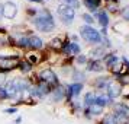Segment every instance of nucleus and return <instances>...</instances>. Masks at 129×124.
Masks as SVG:
<instances>
[{"instance_id":"f257e3e1","label":"nucleus","mask_w":129,"mask_h":124,"mask_svg":"<svg viewBox=\"0 0 129 124\" xmlns=\"http://www.w3.org/2000/svg\"><path fill=\"white\" fill-rule=\"evenodd\" d=\"M28 24L30 25V28L34 31H38V32H42V34H51L57 28L52 12L45 6L39 7L35 16L28 19Z\"/></svg>"},{"instance_id":"f03ea898","label":"nucleus","mask_w":129,"mask_h":124,"mask_svg":"<svg viewBox=\"0 0 129 124\" xmlns=\"http://www.w3.org/2000/svg\"><path fill=\"white\" fill-rule=\"evenodd\" d=\"M78 37L81 38L83 41L90 44L91 47L102 45V41H103V37L100 35L99 29L94 28V26H88V25H81L78 28Z\"/></svg>"},{"instance_id":"7ed1b4c3","label":"nucleus","mask_w":129,"mask_h":124,"mask_svg":"<svg viewBox=\"0 0 129 124\" xmlns=\"http://www.w3.org/2000/svg\"><path fill=\"white\" fill-rule=\"evenodd\" d=\"M35 75H36V79L39 80V82H44L49 85L51 88H55V86H58L59 83H61V79L59 76L55 73L51 66H45V67H39L38 70L35 69Z\"/></svg>"},{"instance_id":"20e7f679","label":"nucleus","mask_w":129,"mask_h":124,"mask_svg":"<svg viewBox=\"0 0 129 124\" xmlns=\"http://www.w3.org/2000/svg\"><path fill=\"white\" fill-rule=\"evenodd\" d=\"M76 12L73 7H68L65 5H58L57 6V15H58V19L61 21V24L65 25V26H70L73 25L74 19H76Z\"/></svg>"},{"instance_id":"39448f33","label":"nucleus","mask_w":129,"mask_h":124,"mask_svg":"<svg viewBox=\"0 0 129 124\" xmlns=\"http://www.w3.org/2000/svg\"><path fill=\"white\" fill-rule=\"evenodd\" d=\"M23 59L32 64L34 67H41L45 61H47V53H45V50L44 51H34V50H28V51H25L23 53Z\"/></svg>"},{"instance_id":"423d86ee","label":"nucleus","mask_w":129,"mask_h":124,"mask_svg":"<svg viewBox=\"0 0 129 124\" xmlns=\"http://www.w3.org/2000/svg\"><path fill=\"white\" fill-rule=\"evenodd\" d=\"M20 60L22 57H0V73L10 75L13 72H18Z\"/></svg>"},{"instance_id":"0eeeda50","label":"nucleus","mask_w":129,"mask_h":124,"mask_svg":"<svg viewBox=\"0 0 129 124\" xmlns=\"http://www.w3.org/2000/svg\"><path fill=\"white\" fill-rule=\"evenodd\" d=\"M67 35H68V34H61V35L52 37V38L45 44V50H47V51H51V53L59 54L61 48H62V44H64V40L67 38Z\"/></svg>"},{"instance_id":"6e6552de","label":"nucleus","mask_w":129,"mask_h":124,"mask_svg":"<svg viewBox=\"0 0 129 124\" xmlns=\"http://www.w3.org/2000/svg\"><path fill=\"white\" fill-rule=\"evenodd\" d=\"M51 104H61V102H65V83H59L58 86L51 91L49 96L47 98Z\"/></svg>"},{"instance_id":"1a4fd4ad","label":"nucleus","mask_w":129,"mask_h":124,"mask_svg":"<svg viewBox=\"0 0 129 124\" xmlns=\"http://www.w3.org/2000/svg\"><path fill=\"white\" fill-rule=\"evenodd\" d=\"M28 48L34 51H44L45 50V41L36 34L35 31H32L28 35Z\"/></svg>"},{"instance_id":"9d476101","label":"nucleus","mask_w":129,"mask_h":124,"mask_svg":"<svg viewBox=\"0 0 129 124\" xmlns=\"http://www.w3.org/2000/svg\"><path fill=\"white\" fill-rule=\"evenodd\" d=\"M120 92H122V85L112 77L110 80H109V83H107L106 89H105V94L107 95L110 99L116 101L117 98H120Z\"/></svg>"},{"instance_id":"9b49d317","label":"nucleus","mask_w":129,"mask_h":124,"mask_svg":"<svg viewBox=\"0 0 129 124\" xmlns=\"http://www.w3.org/2000/svg\"><path fill=\"white\" fill-rule=\"evenodd\" d=\"M86 69L84 72L86 73H97V75H102L103 72H106V67L103 64L102 60H93V59H88L87 64L84 66Z\"/></svg>"},{"instance_id":"f8f14e48","label":"nucleus","mask_w":129,"mask_h":124,"mask_svg":"<svg viewBox=\"0 0 129 124\" xmlns=\"http://www.w3.org/2000/svg\"><path fill=\"white\" fill-rule=\"evenodd\" d=\"M18 15V5L12 2V0H7L3 3V18L7 21H13Z\"/></svg>"},{"instance_id":"ddd939ff","label":"nucleus","mask_w":129,"mask_h":124,"mask_svg":"<svg viewBox=\"0 0 129 124\" xmlns=\"http://www.w3.org/2000/svg\"><path fill=\"white\" fill-rule=\"evenodd\" d=\"M110 79H112L110 75H100V76L94 77L93 82H91V88H93V91L105 92V89H106V86H107V83H109Z\"/></svg>"},{"instance_id":"4468645a","label":"nucleus","mask_w":129,"mask_h":124,"mask_svg":"<svg viewBox=\"0 0 129 124\" xmlns=\"http://www.w3.org/2000/svg\"><path fill=\"white\" fill-rule=\"evenodd\" d=\"M96 24L99 25L100 28H109L110 26V15L106 12L105 9H100L93 15Z\"/></svg>"},{"instance_id":"2eb2a0df","label":"nucleus","mask_w":129,"mask_h":124,"mask_svg":"<svg viewBox=\"0 0 129 124\" xmlns=\"http://www.w3.org/2000/svg\"><path fill=\"white\" fill-rule=\"evenodd\" d=\"M81 3L90 15H94L97 10L103 9V6H105L103 0H81Z\"/></svg>"},{"instance_id":"dca6fc26","label":"nucleus","mask_w":129,"mask_h":124,"mask_svg":"<svg viewBox=\"0 0 129 124\" xmlns=\"http://www.w3.org/2000/svg\"><path fill=\"white\" fill-rule=\"evenodd\" d=\"M70 79H71V82H74V83H86L87 73L84 70H81V69H78V67H74L70 75Z\"/></svg>"},{"instance_id":"f3484780","label":"nucleus","mask_w":129,"mask_h":124,"mask_svg":"<svg viewBox=\"0 0 129 124\" xmlns=\"http://www.w3.org/2000/svg\"><path fill=\"white\" fill-rule=\"evenodd\" d=\"M107 53V50H106L103 45H94L91 47V50L88 51V59H93V60H102L105 57V54Z\"/></svg>"},{"instance_id":"a211bd4d","label":"nucleus","mask_w":129,"mask_h":124,"mask_svg":"<svg viewBox=\"0 0 129 124\" xmlns=\"http://www.w3.org/2000/svg\"><path fill=\"white\" fill-rule=\"evenodd\" d=\"M119 59H120V57H119L115 51H107V53L105 54V57L102 59V61H103V64H105L106 70H109V69H110L115 63H117V61H119Z\"/></svg>"},{"instance_id":"6ab92c4d","label":"nucleus","mask_w":129,"mask_h":124,"mask_svg":"<svg viewBox=\"0 0 129 124\" xmlns=\"http://www.w3.org/2000/svg\"><path fill=\"white\" fill-rule=\"evenodd\" d=\"M18 72L20 73V76H25L28 77L29 75H32L34 72H35V67L32 64H29L26 60L22 57V60H20V63H19V67H18Z\"/></svg>"},{"instance_id":"aec40b11","label":"nucleus","mask_w":129,"mask_h":124,"mask_svg":"<svg viewBox=\"0 0 129 124\" xmlns=\"http://www.w3.org/2000/svg\"><path fill=\"white\" fill-rule=\"evenodd\" d=\"M94 98H96V92H94L93 89H91V91H86L84 95H83V99H81L83 108H88L90 105H93Z\"/></svg>"},{"instance_id":"412c9836","label":"nucleus","mask_w":129,"mask_h":124,"mask_svg":"<svg viewBox=\"0 0 129 124\" xmlns=\"http://www.w3.org/2000/svg\"><path fill=\"white\" fill-rule=\"evenodd\" d=\"M88 111V114H90V117H91V120L93 118H99V117H102L103 114H105V108L103 107H100V105H97V104H93V105H90L88 108H86Z\"/></svg>"},{"instance_id":"4be33fe9","label":"nucleus","mask_w":129,"mask_h":124,"mask_svg":"<svg viewBox=\"0 0 129 124\" xmlns=\"http://www.w3.org/2000/svg\"><path fill=\"white\" fill-rule=\"evenodd\" d=\"M103 9L109 15H119V12H120V5H119V2H109V3H105Z\"/></svg>"},{"instance_id":"5701e85b","label":"nucleus","mask_w":129,"mask_h":124,"mask_svg":"<svg viewBox=\"0 0 129 124\" xmlns=\"http://www.w3.org/2000/svg\"><path fill=\"white\" fill-rule=\"evenodd\" d=\"M97 124H116V123H115V117H113L112 111L105 112V114L100 117V120H99V123H97Z\"/></svg>"},{"instance_id":"b1692460","label":"nucleus","mask_w":129,"mask_h":124,"mask_svg":"<svg viewBox=\"0 0 129 124\" xmlns=\"http://www.w3.org/2000/svg\"><path fill=\"white\" fill-rule=\"evenodd\" d=\"M58 5H65L68 7H73L74 10L81 7V2L80 0H58Z\"/></svg>"},{"instance_id":"393cba45","label":"nucleus","mask_w":129,"mask_h":124,"mask_svg":"<svg viewBox=\"0 0 129 124\" xmlns=\"http://www.w3.org/2000/svg\"><path fill=\"white\" fill-rule=\"evenodd\" d=\"M70 51H71V57H77L78 54H81V45H80V42L70 41Z\"/></svg>"},{"instance_id":"a878e982","label":"nucleus","mask_w":129,"mask_h":124,"mask_svg":"<svg viewBox=\"0 0 129 124\" xmlns=\"http://www.w3.org/2000/svg\"><path fill=\"white\" fill-rule=\"evenodd\" d=\"M88 61V56L87 54H78L77 57H74V64L76 66H86Z\"/></svg>"},{"instance_id":"bb28decb","label":"nucleus","mask_w":129,"mask_h":124,"mask_svg":"<svg viewBox=\"0 0 129 124\" xmlns=\"http://www.w3.org/2000/svg\"><path fill=\"white\" fill-rule=\"evenodd\" d=\"M81 19L84 21V25H88V26H94V24H96L93 15H90L88 12H83L81 13Z\"/></svg>"},{"instance_id":"cd10ccee","label":"nucleus","mask_w":129,"mask_h":124,"mask_svg":"<svg viewBox=\"0 0 129 124\" xmlns=\"http://www.w3.org/2000/svg\"><path fill=\"white\" fill-rule=\"evenodd\" d=\"M119 16L123 22H129V5L128 6L120 7V12H119Z\"/></svg>"},{"instance_id":"c85d7f7f","label":"nucleus","mask_w":129,"mask_h":124,"mask_svg":"<svg viewBox=\"0 0 129 124\" xmlns=\"http://www.w3.org/2000/svg\"><path fill=\"white\" fill-rule=\"evenodd\" d=\"M7 47H12L9 35H0V48H7Z\"/></svg>"},{"instance_id":"c756f323","label":"nucleus","mask_w":129,"mask_h":124,"mask_svg":"<svg viewBox=\"0 0 129 124\" xmlns=\"http://www.w3.org/2000/svg\"><path fill=\"white\" fill-rule=\"evenodd\" d=\"M36 12H38V9H36L35 6H26L25 7V13H26V19H30L34 18L36 15Z\"/></svg>"},{"instance_id":"7c9ffc66","label":"nucleus","mask_w":129,"mask_h":124,"mask_svg":"<svg viewBox=\"0 0 129 124\" xmlns=\"http://www.w3.org/2000/svg\"><path fill=\"white\" fill-rule=\"evenodd\" d=\"M9 98H7V92L6 89H5V86H0V102L2 101H7Z\"/></svg>"},{"instance_id":"2f4dec72","label":"nucleus","mask_w":129,"mask_h":124,"mask_svg":"<svg viewBox=\"0 0 129 124\" xmlns=\"http://www.w3.org/2000/svg\"><path fill=\"white\" fill-rule=\"evenodd\" d=\"M19 108H16V107H7V108H5V114H7V115H12V114H16L18 112Z\"/></svg>"},{"instance_id":"473e14b6","label":"nucleus","mask_w":129,"mask_h":124,"mask_svg":"<svg viewBox=\"0 0 129 124\" xmlns=\"http://www.w3.org/2000/svg\"><path fill=\"white\" fill-rule=\"evenodd\" d=\"M0 35H9V29L6 26H0Z\"/></svg>"},{"instance_id":"72a5a7b5","label":"nucleus","mask_w":129,"mask_h":124,"mask_svg":"<svg viewBox=\"0 0 129 124\" xmlns=\"http://www.w3.org/2000/svg\"><path fill=\"white\" fill-rule=\"evenodd\" d=\"M29 3H34V5H44V0H26Z\"/></svg>"},{"instance_id":"f704fd0d","label":"nucleus","mask_w":129,"mask_h":124,"mask_svg":"<svg viewBox=\"0 0 129 124\" xmlns=\"http://www.w3.org/2000/svg\"><path fill=\"white\" fill-rule=\"evenodd\" d=\"M20 123H22V117L19 115V117L15 118V124H20Z\"/></svg>"},{"instance_id":"c9c22d12","label":"nucleus","mask_w":129,"mask_h":124,"mask_svg":"<svg viewBox=\"0 0 129 124\" xmlns=\"http://www.w3.org/2000/svg\"><path fill=\"white\" fill-rule=\"evenodd\" d=\"M3 18V3L0 2V19Z\"/></svg>"},{"instance_id":"e433bc0d","label":"nucleus","mask_w":129,"mask_h":124,"mask_svg":"<svg viewBox=\"0 0 129 124\" xmlns=\"http://www.w3.org/2000/svg\"><path fill=\"white\" fill-rule=\"evenodd\" d=\"M105 3H109V2H119V0H103Z\"/></svg>"},{"instance_id":"4c0bfd02","label":"nucleus","mask_w":129,"mask_h":124,"mask_svg":"<svg viewBox=\"0 0 129 124\" xmlns=\"http://www.w3.org/2000/svg\"><path fill=\"white\" fill-rule=\"evenodd\" d=\"M44 2H45V0H44ZM47 2H48V0H47Z\"/></svg>"}]
</instances>
